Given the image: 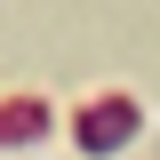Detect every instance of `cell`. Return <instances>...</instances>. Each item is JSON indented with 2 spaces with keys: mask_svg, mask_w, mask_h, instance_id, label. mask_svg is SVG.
I'll use <instances>...</instances> for the list:
<instances>
[{
  "mask_svg": "<svg viewBox=\"0 0 160 160\" xmlns=\"http://www.w3.org/2000/svg\"><path fill=\"white\" fill-rule=\"evenodd\" d=\"M128 120H136L128 104H104V112H96V128H80V144H96V152H104V144H120V136H128Z\"/></svg>",
  "mask_w": 160,
  "mask_h": 160,
  "instance_id": "6da1fadb",
  "label": "cell"
}]
</instances>
